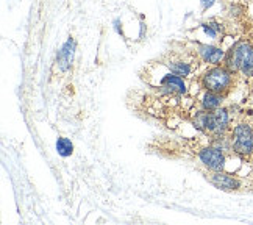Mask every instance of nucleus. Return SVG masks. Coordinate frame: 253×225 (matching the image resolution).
Masks as SVG:
<instances>
[{"instance_id":"f257e3e1","label":"nucleus","mask_w":253,"mask_h":225,"mask_svg":"<svg viewBox=\"0 0 253 225\" xmlns=\"http://www.w3.org/2000/svg\"><path fill=\"white\" fill-rule=\"evenodd\" d=\"M223 66L228 67L233 74L253 78V43L242 39L233 44L227 50Z\"/></svg>"},{"instance_id":"f03ea898","label":"nucleus","mask_w":253,"mask_h":225,"mask_svg":"<svg viewBox=\"0 0 253 225\" xmlns=\"http://www.w3.org/2000/svg\"><path fill=\"white\" fill-rule=\"evenodd\" d=\"M230 124H231L230 111L227 108H222V106L216 111L200 110L196 114V119H194V125H196L200 132L211 135L214 138L227 135L231 130Z\"/></svg>"},{"instance_id":"7ed1b4c3","label":"nucleus","mask_w":253,"mask_h":225,"mask_svg":"<svg viewBox=\"0 0 253 225\" xmlns=\"http://www.w3.org/2000/svg\"><path fill=\"white\" fill-rule=\"evenodd\" d=\"M235 75L228 67L223 64L219 66H211L210 69L202 75L200 78V85L205 91H212V92H219L227 95L233 85H235Z\"/></svg>"},{"instance_id":"20e7f679","label":"nucleus","mask_w":253,"mask_h":225,"mask_svg":"<svg viewBox=\"0 0 253 225\" xmlns=\"http://www.w3.org/2000/svg\"><path fill=\"white\" fill-rule=\"evenodd\" d=\"M231 152L242 160H253V125L250 122H238L230 130Z\"/></svg>"},{"instance_id":"39448f33","label":"nucleus","mask_w":253,"mask_h":225,"mask_svg":"<svg viewBox=\"0 0 253 225\" xmlns=\"http://www.w3.org/2000/svg\"><path fill=\"white\" fill-rule=\"evenodd\" d=\"M197 158L200 161V164L205 169L211 171V172H217V171H223L227 164V155L220 147L217 145H207V147H202L197 153Z\"/></svg>"},{"instance_id":"423d86ee","label":"nucleus","mask_w":253,"mask_h":225,"mask_svg":"<svg viewBox=\"0 0 253 225\" xmlns=\"http://www.w3.org/2000/svg\"><path fill=\"white\" fill-rule=\"evenodd\" d=\"M196 53L202 63H207L210 66H219L223 64L227 50L212 43H199L196 44Z\"/></svg>"},{"instance_id":"0eeeda50","label":"nucleus","mask_w":253,"mask_h":225,"mask_svg":"<svg viewBox=\"0 0 253 225\" xmlns=\"http://www.w3.org/2000/svg\"><path fill=\"white\" fill-rule=\"evenodd\" d=\"M207 180L212 184L214 188H217L220 191L225 192H235L242 188V181L239 177L233 174H228L225 171H217V172H211L208 171L207 174Z\"/></svg>"},{"instance_id":"6e6552de","label":"nucleus","mask_w":253,"mask_h":225,"mask_svg":"<svg viewBox=\"0 0 253 225\" xmlns=\"http://www.w3.org/2000/svg\"><path fill=\"white\" fill-rule=\"evenodd\" d=\"M163 64L166 66L170 72L183 78L191 77L194 72V61L181 55H169V58Z\"/></svg>"},{"instance_id":"1a4fd4ad","label":"nucleus","mask_w":253,"mask_h":225,"mask_svg":"<svg viewBox=\"0 0 253 225\" xmlns=\"http://www.w3.org/2000/svg\"><path fill=\"white\" fill-rule=\"evenodd\" d=\"M158 88L168 94H184L186 92L188 85H186V82H184L183 77L175 75L173 72H170L168 69V72L163 74V77L160 78Z\"/></svg>"},{"instance_id":"9d476101","label":"nucleus","mask_w":253,"mask_h":225,"mask_svg":"<svg viewBox=\"0 0 253 225\" xmlns=\"http://www.w3.org/2000/svg\"><path fill=\"white\" fill-rule=\"evenodd\" d=\"M77 50V43L74 38H67V41L61 45V48L56 53V66L60 72H67L71 69L74 56Z\"/></svg>"},{"instance_id":"9b49d317","label":"nucleus","mask_w":253,"mask_h":225,"mask_svg":"<svg viewBox=\"0 0 253 225\" xmlns=\"http://www.w3.org/2000/svg\"><path fill=\"white\" fill-rule=\"evenodd\" d=\"M199 32L203 35V38H207L210 43H212L223 36V33H225V27H223L222 22L216 21V19H211V21L199 25Z\"/></svg>"},{"instance_id":"f8f14e48","label":"nucleus","mask_w":253,"mask_h":225,"mask_svg":"<svg viewBox=\"0 0 253 225\" xmlns=\"http://www.w3.org/2000/svg\"><path fill=\"white\" fill-rule=\"evenodd\" d=\"M223 100H225V95L223 94L205 91V94L202 95L200 106H202V110H205V111H216L222 106Z\"/></svg>"},{"instance_id":"ddd939ff","label":"nucleus","mask_w":253,"mask_h":225,"mask_svg":"<svg viewBox=\"0 0 253 225\" xmlns=\"http://www.w3.org/2000/svg\"><path fill=\"white\" fill-rule=\"evenodd\" d=\"M56 152L58 155H61L63 158H67L74 153V144L71 139L67 138H58L56 139Z\"/></svg>"},{"instance_id":"4468645a","label":"nucleus","mask_w":253,"mask_h":225,"mask_svg":"<svg viewBox=\"0 0 253 225\" xmlns=\"http://www.w3.org/2000/svg\"><path fill=\"white\" fill-rule=\"evenodd\" d=\"M214 3H216V0H200V6L203 11H208Z\"/></svg>"}]
</instances>
